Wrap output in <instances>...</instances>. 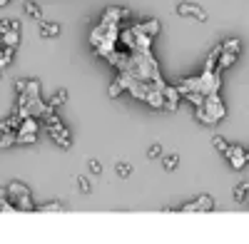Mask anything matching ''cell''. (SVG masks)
<instances>
[{"label":"cell","instance_id":"cell-6","mask_svg":"<svg viewBox=\"0 0 249 244\" xmlns=\"http://www.w3.org/2000/svg\"><path fill=\"white\" fill-rule=\"evenodd\" d=\"M50 132V137L57 142L60 147H65V150H70L72 147V139H70V132L65 130V125H57V127H50L48 130Z\"/></svg>","mask_w":249,"mask_h":244},{"label":"cell","instance_id":"cell-8","mask_svg":"<svg viewBox=\"0 0 249 244\" xmlns=\"http://www.w3.org/2000/svg\"><path fill=\"white\" fill-rule=\"evenodd\" d=\"M20 122H23V117L13 110V115H8V117L0 120V132H18V130H20Z\"/></svg>","mask_w":249,"mask_h":244},{"label":"cell","instance_id":"cell-11","mask_svg":"<svg viewBox=\"0 0 249 244\" xmlns=\"http://www.w3.org/2000/svg\"><path fill=\"white\" fill-rule=\"evenodd\" d=\"M60 30L62 28L57 23H45V20H40V37H57Z\"/></svg>","mask_w":249,"mask_h":244},{"label":"cell","instance_id":"cell-32","mask_svg":"<svg viewBox=\"0 0 249 244\" xmlns=\"http://www.w3.org/2000/svg\"><path fill=\"white\" fill-rule=\"evenodd\" d=\"M25 87H28V80H18V83H15V90H18V95H20V92H25Z\"/></svg>","mask_w":249,"mask_h":244},{"label":"cell","instance_id":"cell-3","mask_svg":"<svg viewBox=\"0 0 249 244\" xmlns=\"http://www.w3.org/2000/svg\"><path fill=\"white\" fill-rule=\"evenodd\" d=\"M177 15H182V17H195L197 23H207V10H202L199 5H195V3H179L177 5Z\"/></svg>","mask_w":249,"mask_h":244},{"label":"cell","instance_id":"cell-14","mask_svg":"<svg viewBox=\"0 0 249 244\" xmlns=\"http://www.w3.org/2000/svg\"><path fill=\"white\" fill-rule=\"evenodd\" d=\"M23 10H25V15L33 17V20H43V10H40V5L33 3V0H28V3L23 5Z\"/></svg>","mask_w":249,"mask_h":244},{"label":"cell","instance_id":"cell-21","mask_svg":"<svg viewBox=\"0 0 249 244\" xmlns=\"http://www.w3.org/2000/svg\"><path fill=\"white\" fill-rule=\"evenodd\" d=\"M115 172H117V177L127 179V177L132 174V165H130V162H117V165H115Z\"/></svg>","mask_w":249,"mask_h":244},{"label":"cell","instance_id":"cell-9","mask_svg":"<svg viewBox=\"0 0 249 244\" xmlns=\"http://www.w3.org/2000/svg\"><path fill=\"white\" fill-rule=\"evenodd\" d=\"M237 57H239V52L222 50V52H219V60H217V70H219V72H224L227 68H232V65L237 63Z\"/></svg>","mask_w":249,"mask_h":244},{"label":"cell","instance_id":"cell-16","mask_svg":"<svg viewBox=\"0 0 249 244\" xmlns=\"http://www.w3.org/2000/svg\"><path fill=\"white\" fill-rule=\"evenodd\" d=\"M18 145V132H3V137H0V150H8Z\"/></svg>","mask_w":249,"mask_h":244},{"label":"cell","instance_id":"cell-2","mask_svg":"<svg viewBox=\"0 0 249 244\" xmlns=\"http://www.w3.org/2000/svg\"><path fill=\"white\" fill-rule=\"evenodd\" d=\"M224 157L230 159V165H232V170H244V165H249V159H247V150L244 147H239V145H230V150L224 152Z\"/></svg>","mask_w":249,"mask_h":244},{"label":"cell","instance_id":"cell-4","mask_svg":"<svg viewBox=\"0 0 249 244\" xmlns=\"http://www.w3.org/2000/svg\"><path fill=\"white\" fill-rule=\"evenodd\" d=\"M212 209H214V199L210 194H202V197H197L192 202V205L182 207V212H212Z\"/></svg>","mask_w":249,"mask_h":244},{"label":"cell","instance_id":"cell-13","mask_svg":"<svg viewBox=\"0 0 249 244\" xmlns=\"http://www.w3.org/2000/svg\"><path fill=\"white\" fill-rule=\"evenodd\" d=\"M140 30L155 37V35L160 33V20H155V17H150V20H142V23H140Z\"/></svg>","mask_w":249,"mask_h":244},{"label":"cell","instance_id":"cell-12","mask_svg":"<svg viewBox=\"0 0 249 244\" xmlns=\"http://www.w3.org/2000/svg\"><path fill=\"white\" fill-rule=\"evenodd\" d=\"M13 57H15V48H10V45L0 48V70H8V65L13 63Z\"/></svg>","mask_w":249,"mask_h":244},{"label":"cell","instance_id":"cell-26","mask_svg":"<svg viewBox=\"0 0 249 244\" xmlns=\"http://www.w3.org/2000/svg\"><path fill=\"white\" fill-rule=\"evenodd\" d=\"M77 190H80L82 194H88V192L92 190V187H90V179H88V177H82V174H80V177H77Z\"/></svg>","mask_w":249,"mask_h":244},{"label":"cell","instance_id":"cell-25","mask_svg":"<svg viewBox=\"0 0 249 244\" xmlns=\"http://www.w3.org/2000/svg\"><path fill=\"white\" fill-rule=\"evenodd\" d=\"M37 212H65V207H62V202H50V205L37 207Z\"/></svg>","mask_w":249,"mask_h":244},{"label":"cell","instance_id":"cell-34","mask_svg":"<svg viewBox=\"0 0 249 244\" xmlns=\"http://www.w3.org/2000/svg\"><path fill=\"white\" fill-rule=\"evenodd\" d=\"M3 72H5V70H0V83H3Z\"/></svg>","mask_w":249,"mask_h":244},{"label":"cell","instance_id":"cell-10","mask_svg":"<svg viewBox=\"0 0 249 244\" xmlns=\"http://www.w3.org/2000/svg\"><path fill=\"white\" fill-rule=\"evenodd\" d=\"M18 43H20V23H18V20H13V28L3 35V45L18 48Z\"/></svg>","mask_w":249,"mask_h":244},{"label":"cell","instance_id":"cell-18","mask_svg":"<svg viewBox=\"0 0 249 244\" xmlns=\"http://www.w3.org/2000/svg\"><path fill=\"white\" fill-rule=\"evenodd\" d=\"M179 165V155H167V157H162V167L167 170V172H175Z\"/></svg>","mask_w":249,"mask_h":244},{"label":"cell","instance_id":"cell-17","mask_svg":"<svg viewBox=\"0 0 249 244\" xmlns=\"http://www.w3.org/2000/svg\"><path fill=\"white\" fill-rule=\"evenodd\" d=\"M234 202H244L247 199V194H249V182H239V185L234 187Z\"/></svg>","mask_w":249,"mask_h":244},{"label":"cell","instance_id":"cell-7","mask_svg":"<svg viewBox=\"0 0 249 244\" xmlns=\"http://www.w3.org/2000/svg\"><path fill=\"white\" fill-rule=\"evenodd\" d=\"M130 17V8H107L105 13H102V20L100 23H120V20Z\"/></svg>","mask_w":249,"mask_h":244},{"label":"cell","instance_id":"cell-19","mask_svg":"<svg viewBox=\"0 0 249 244\" xmlns=\"http://www.w3.org/2000/svg\"><path fill=\"white\" fill-rule=\"evenodd\" d=\"M18 132H37V117H25L23 122H20Z\"/></svg>","mask_w":249,"mask_h":244},{"label":"cell","instance_id":"cell-23","mask_svg":"<svg viewBox=\"0 0 249 244\" xmlns=\"http://www.w3.org/2000/svg\"><path fill=\"white\" fill-rule=\"evenodd\" d=\"M65 100H68V90H57V92L48 100V103H50V107H60L62 103H65Z\"/></svg>","mask_w":249,"mask_h":244},{"label":"cell","instance_id":"cell-15","mask_svg":"<svg viewBox=\"0 0 249 244\" xmlns=\"http://www.w3.org/2000/svg\"><path fill=\"white\" fill-rule=\"evenodd\" d=\"M30 190L25 187V185H20V182H10L8 185V194H10V199H15V197H20V194H28Z\"/></svg>","mask_w":249,"mask_h":244},{"label":"cell","instance_id":"cell-24","mask_svg":"<svg viewBox=\"0 0 249 244\" xmlns=\"http://www.w3.org/2000/svg\"><path fill=\"white\" fill-rule=\"evenodd\" d=\"M222 50H230V52H242V40L232 37V40H224L222 43Z\"/></svg>","mask_w":249,"mask_h":244},{"label":"cell","instance_id":"cell-20","mask_svg":"<svg viewBox=\"0 0 249 244\" xmlns=\"http://www.w3.org/2000/svg\"><path fill=\"white\" fill-rule=\"evenodd\" d=\"M37 132H18V145H35Z\"/></svg>","mask_w":249,"mask_h":244},{"label":"cell","instance_id":"cell-29","mask_svg":"<svg viewBox=\"0 0 249 244\" xmlns=\"http://www.w3.org/2000/svg\"><path fill=\"white\" fill-rule=\"evenodd\" d=\"M88 167H90L92 174H102V165H100L97 159H90V162H88Z\"/></svg>","mask_w":249,"mask_h":244},{"label":"cell","instance_id":"cell-31","mask_svg":"<svg viewBox=\"0 0 249 244\" xmlns=\"http://www.w3.org/2000/svg\"><path fill=\"white\" fill-rule=\"evenodd\" d=\"M147 157H150V159H155V157H162V147H160V145H152V147L147 150Z\"/></svg>","mask_w":249,"mask_h":244},{"label":"cell","instance_id":"cell-36","mask_svg":"<svg viewBox=\"0 0 249 244\" xmlns=\"http://www.w3.org/2000/svg\"><path fill=\"white\" fill-rule=\"evenodd\" d=\"M247 159H249V150H247Z\"/></svg>","mask_w":249,"mask_h":244},{"label":"cell","instance_id":"cell-30","mask_svg":"<svg viewBox=\"0 0 249 244\" xmlns=\"http://www.w3.org/2000/svg\"><path fill=\"white\" fill-rule=\"evenodd\" d=\"M10 28H13V20H8V17H3V20H0V35H5Z\"/></svg>","mask_w":249,"mask_h":244},{"label":"cell","instance_id":"cell-5","mask_svg":"<svg viewBox=\"0 0 249 244\" xmlns=\"http://www.w3.org/2000/svg\"><path fill=\"white\" fill-rule=\"evenodd\" d=\"M179 100H182V92L177 90V85H167V87H164V110L175 112L179 107Z\"/></svg>","mask_w":249,"mask_h":244},{"label":"cell","instance_id":"cell-1","mask_svg":"<svg viewBox=\"0 0 249 244\" xmlns=\"http://www.w3.org/2000/svg\"><path fill=\"white\" fill-rule=\"evenodd\" d=\"M204 110H207V115H210V117L214 120V125H217L219 120H224V117H227V107H224V103H222L219 92L207 95V100H204Z\"/></svg>","mask_w":249,"mask_h":244},{"label":"cell","instance_id":"cell-22","mask_svg":"<svg viewBox=\"0 0 249 244\" xmlns=\"http://www.w3.org/2000/svg\"><path fill=\"white\" fill-rule=\"evenodd\" d=\"M20 95H23V92H20ZM25 95H28L30 100L40 97V83H37V80H28V87H25Z\"/></svg>","mask_w":249,"mask_h":244},{"label":"cell","instance_id":"cell-27","mask_svg":"<svg viewBox=\"0 0 249 244\" xmlns=\"http://www.w3.org/2000/svg\"><path fill=\"white\" fill-rule=\"evenodd\" d=\"M212 145H214V147H217V150H219L222 155H224L227 150H230V145H227V139H224V137H219V135H217V137L212 139Z\"/></svg>","mask_w":249,"mask_h":244},{"label":"cell","instance_id":"cell-35","mask_svg":"<svg viewBox=\"0 0 249 244\" xmlns=\"http://www.w3.org/2000/svg\"><path fill=\"white\" fill-rule=\"evenodd\" d=\"M0 48H3V35H0Z\"/></svg>","mask_w":249,"mask_h":244},{"label":"cell","instance_id":"cell-33","mask_svg":"<svg viewBox=\"0 0 249 244\" xmlns=\"http://www.w3.org/2000/svg\"><path fill=\"white\" fill-rule=\"evenodd\" d=\"M10 3V0H0V5H8Z\"/></svg>","mask_w":249,"mask_h":244},{"label":"cell","instance_id":"cell-28","mask_svg":"<svg viewBox=\"0 0 249 244\" xmlns=\"http://www.w3.org/2000/svg\"><path fill=\"white\" fill-rule=\"evenodd\" d=\"M122 92H124V87L120 85V80H115V83L110 85V90H107V95H110V97H120Z\"/></svg>","mask_w":249,"mask_h":244}]
</instances>
